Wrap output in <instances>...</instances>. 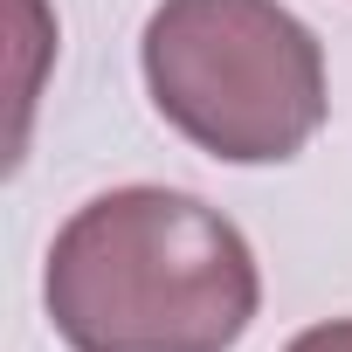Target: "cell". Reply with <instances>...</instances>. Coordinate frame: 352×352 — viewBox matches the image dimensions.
<instances>
[{
	"label": "cell",
	"instance_id": "obj_2",
	"mask_svg": "<svg viewBox=\"0 0 352 352\" xmlns=\"http://www.w3.org/2000/svg\"><path fill=\"white\" fill-rule=\"evenodd\" d=\"M159 118L228 166H276L324 124V49L283 0H159L145 21Z\"/></svg>",
	"mask_w": 352,
	"mask_h": 352
},
{
	"label": "cell",
	"instance_id": "obj_3",
	"mask_svg": "<svg viewBox=\"0 0 352 352\" xmlns=\"http://www.w3.org/2000/svg\"><path fill=\"white\" fill-rule=\"evenodd\" d=\"M283 352H352V318H331V324H311L304 338H290Z\"/></svg>",
	"mask_w": 352,
	"mask_h": 352
},
{
	"label": "cell",
	"instance_id": "obj_1",
	"mask_svg": "<svg viewBox=\"0 0 352 352\" xmlns=\"http://www.w3.org/2000/svg\"><path fill=\"white\" fill-rule=\"evenodd\" d=\"M69 352H228L263 276L228 214L173 187H118L76 208L42 276Z\"/></svg>",
	"mask_w": 352,
	"mask_h": 352
}]
</instances>
